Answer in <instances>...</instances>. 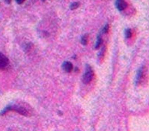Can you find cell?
<instances>
[{
	"label": "cell",
	"instance_id": "4",
	"mask_svg": "<svg viewBox=\"0 0 149 131\" xmlns=\"http://www.w3.org/2000/svg\"><path fill=\"white\" fill-rule=\"evenodd\" d=\"M144 75H145V67L142 66L137 72L136 77V85H139V84H140L142 82Z\"/></svg>",
	"mask_w": 149,
	"mask_h": 131
},
{
	"label": "cell",
	"instance_id": "10",
	"mask_svg": "<svg viewBox=\"0 0 149 131\" xmlns=\"http://www.w3.org/2000/svg\"><path fill=\"white\" fill-rule=\"evenodd\" d=\"M132 36V31L130 29H126L125 30V37L127 39H130Z\"/></svg>",
	"mask_w": 149,
	"mask_h": 131
},
{
	"label": "cell",
	"instance_id": "8",
	"mask_svg": "<svg viewBox=\"0 0 149 131\" xmlns=\"http://www.w3.org/2000/svg\"><path fill=\"white\" fill-rule=\"evenodd\" d=\"M88 34H85L82 36L81 38V43L83 45H86V44H88Z\"/></svg>",
	"mask_w": 149,
	"mask_h": 131
},
{
	"label": "cell",
	"instance_id": "11",
	"mask_svg": "<svg viewBox=\"0 0 149 131\" xmlns=\"http://www.w3.org/2000/svg\"><path fill=\"white\" fill-rule=\"evenodd\" d=\"M106 52V46H103V48H101V51H100V53H99V58H103L104 57V54H105Z\"/></svg>",
	"mask_w": 149,
	"mask_h": 131
},
{
	"label": "cell",
	"instance_id": "13",
	"mask_svg": "<svg viewBox=\"0 0 149 131\" xmlns=\"http://www.w3.org/2000/svg\"><path fill=\"white\" fill-rule=\"evenodd\" d=\"M17 3L19 4V5H20V4H23V2H25V0H16Z\"/></svg>",
	"mask_w": 149,
	"mask_h": 131
},
{
	"label": "cell",
	"instance_id": "9",
	"mask_svg": "<svg viewBox=\"0 0 149 131\" xmlns=\"http://www.w3.org/2000/svg\"><path fill=\"white\" fill-rule=\"evenodd\" d=\"M79 6H80V3H79V2H73V3L70 4V8L71 9V10H75V9H77V8H79Z\"/></svg>",
	"mask_w": 149,
	"mask_h": 131
},
{
	"label": "cell",
	"instance_id": "15",
	"mask_svg": "<svg viewBox=\"0 0 149 131\" xmlns=\"http://www.w3.org/2000/svg\"><path fill=\"white\" fill-rule=\"evenodd\" d=\"M41 1H42V2H45L46 0H41Z\"/></svg>",
	"mask_w": 149,
	"mask_h": 131
},
{
	"label": "cell",
	"instance_id": "6",
	"mask_svg": "<svg viewBox=\"0 0 149 131\" xmlns=\"http://www.w3.org/2000/svg\"><path fill=\"white\" fill-rule=\"evenodd\" d=\"M62 69H63L65 73H70L72 71V69H73V65L69 61H65L62 64Z\"/></svg>",
	"mask_w": 149,
	"mask_h": 131
},
{
	"label": "cell",
	"instance_id": "7",
	"mask_svg": "<svg viewBox=\"0 0 149 131\" xmlns=\"http://www.w3.org/2000/svg\"><path fill=\"white\" fill-rule=\"evenodd\" d=\"M102 42H103V39H102L101 35H98V36H97V38L96 44H95V49H98V48L101 46Z\"/></svg>",
	"mask_w": 149,
	"mask_h": 131
},
{
	"label": "cell",
	"instance_id": "5",
	"mask_svg": "<svg viewBox=\"0 0 149 131\" xmlns=\"http://www.w3.org/2000/svg\"><path fill=\"white\" fill-rule=\"evenodd\" d=\"M116 6L119 11H124L127 6V4L125 0H116Z\"/></svg>",
	"mask_w": 149,
	"mask_h": 131
},
{
	"label": "cell",
	"instance_id": "2",
	"mask_svg": "<svg viewBox=\"0 0 149 131\" xmlns=\"http://www.w3.org/2000/svg\"><path fill=\"white\" fill-rule=\"evenodd\" d=\"M94 78V71L91 66L86 65L85 73L83 75V82L86 85L89 84Z\"/></svg>",
	"mask_w": 149,
	"mask_h": 131
},
{
	"label": "cell",
	"instance_id": "3",
	"mask_svg": "<svg viewBox=\"0 0 149 131\" xmlns=\"http://www.w3.org/2000/svg\"><path fill=\"white\" fill-rule=\"evenodd\" d=\"M9 60L6 55L0 52V69H6L8 66Z\"/></svg>",
	"mask_w": 149,
	"mask_h": 131
},
{
	"label": "cell",
	"instance_id": "1",
	"mask_svg": "<svg viewBox=\"0 0 149 131\" xmlns=\"http://www.w3.org/2000/svg\"><path fill=\"white\" fill-rule=\"evenodd\" d=\"M10 111H14V112H17V113L20 114L22 115H24V116H29L30 115L29 110L26 106L20 104H13L10 105V106H8L7 107H6V108L2 110L1 113H0V115H4L5 114L7 113L8 112H10Z\"/></svg>",
	"mask_w": 149,
	"mask_h": 131
},
{
	"label": "cell",
	"instance_id": "12",
	"mask_svg": "<svg viewBox=\"0 0 149 131\" xmlns=\"http://www.w3.org/2000/svg\"><path fill=\"white\" fill-rule=\"evenodd\" d=\"M109 24H106L105 27L102 29V33H107L108 32V30H109Z\"/></svg>",
	"mask_w": 149,
	"mask_h": 131
},
{
	"label": "cell",
	"instance_id": "14",
	"mask_svg": "<svg viewBox=\"0 0 149 131\" xmlns=\"http://www.w3.org/2000/svg\"><path fill=\"white\" fill-rule=\"evenodd\" d=\"M5 2H6L7 4H10L11 2V0H5Z\"/></svg>",
	"mask_w": 149,
	"mask_h": 131
}]
</instances>
